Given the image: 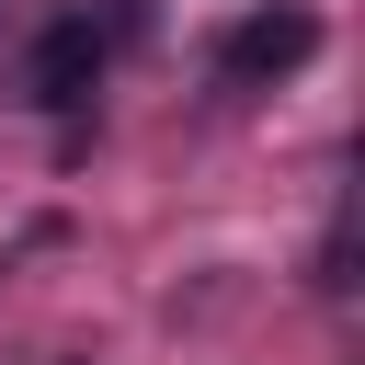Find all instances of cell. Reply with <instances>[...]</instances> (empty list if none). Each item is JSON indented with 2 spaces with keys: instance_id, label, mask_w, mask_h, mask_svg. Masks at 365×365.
<instances>
[{
  "instance_id": "6da1fadb",
  "label": "cell",
  "mask_w": 365,
  "mask_h": 365,
  "mask_svg": "<svg viewBox=\"0 0 365 365\" xmlns=\"http://www.w3.org/2000/svg\"><path fill=\"white\" fill-rule=\"evenodd\" d=\"M308 57H319V23H308V11H251V23L217 34V80H228V91H262V80L308 68Z\"/></svg>"
},
{
  "instance_id": "7a4b0ae2",
  "label": "cell",
  "mask_w": 365,
  "mask_h": 365,
  "mask_svg": "<svg viewBox=\"0 0 365 365\" xmlns=\"http://www.w3.org/2000/svg\"><path fill=\"white\" fill-rule=\"evenodd\" d=\"M91 80H103V34L68 11V23H46L34 34V57H23V103L34 114H80L91 103Z\"/></svg>"
}]
</instances>
